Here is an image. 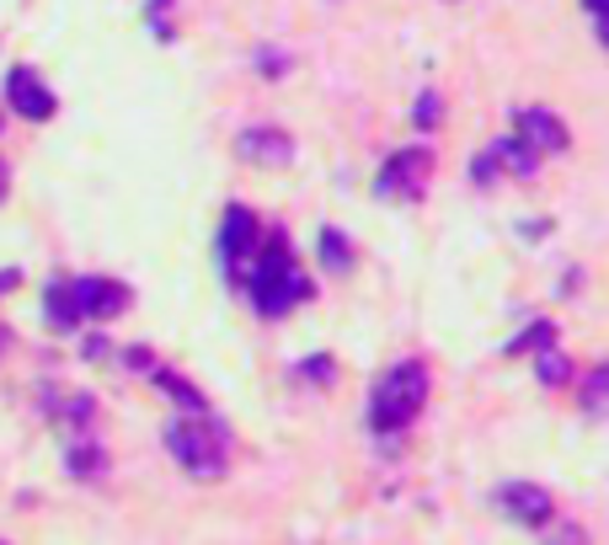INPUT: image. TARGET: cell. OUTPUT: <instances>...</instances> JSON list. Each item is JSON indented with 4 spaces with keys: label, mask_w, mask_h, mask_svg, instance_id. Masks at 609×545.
Returning a JSON list of instances; mask_svg holds the SVG:
<instances>
[{
    "label": "cell",
    "mask_w": 609,
    "mask_h": 545,
    "mask_svg": "<svg viewBox=\"0 0 609 545\" xmlns=\"http://www.w3.org/2000/svg\"><path fill=\"white\" fill-rule=\"evenodd\" d=\"M0 348H5V332H0Z\"/></svg>",
    "instance_id": "f1b7e54d"
},
{
    "label": "cell",
    "mask_w": 609,
    "mask_h": 545,
    "mask_svg": "<svg viewBox=\"0 0 609 545\" xmlns=\"http://www.w3.org/2000/svg\"><path fill=\"white\" fill-rule=\"evenodd\" d=\"M535 369H540V385H567L572 380V359L561 354V343H550L535 354Z\"/></svg>",
    "instance_id": "2e32d148"
},
{
    "label": "cell",
    "mask_w": 609,
    "mask_h": 545,
    "mask_svg": "<svg viewBox=\"0 0 609 545\" xmlns=\"http://www.w3.org/2000/svg\"><path fill=\"white\" fill-rule=\"evenodd\" d=\"M246 289H251V305L262 310V315H284L289 305H300L315 295V284L304 278L300 268H295V257H289V241L273 231L268 241H257L251 251V262H246Z\"/></svg>",
    "instance_id": "6da1fadb"
},
{
    "label": "cell",
    "mask_w": 609,
    "mask_h": 545,
    "mask_svg": "<svg viewBox=\"0 0 609 545\" xmlns=\"http://www.w3.org/2000/svg\"><path fill=\"white\" fill-rule=\"evenodd\" d=\"M492 150H497V166H508V172H513L519 182L540 172V156H535V150H530L519 134H502V139H492Z\"/></svg>",
    "instance_id": "4fadbf2b"
},
{
    "label": "cell",
    "mask_w": 609,
    "mask_h": 545,
    "mask_svg": "<svg viewBox=\"0 0 609 545\" xmlns=\"http://www.w3.org/2000/svg\"><path fill=\"white\" fill-rule=\"evenodd\" d=\"M150 380H156V385H161V391H166V396H172L177 407H187V412H209V401H203V391H198L192 380L172 374V369H161V363L150 369Z\"/></svg>",
    "instance_id": "5bb4252c"
},
{
    "label": "cell",
    "mask_w": 609,
    "mask_h": 545,
    "mask_svg": "<svg viewBox=\"0 0 609 545\" xmlns=\"http://www.w3.org/2000/svg\"><path fill=\"white\" fill-rule=\"evenodd\" d=\"M44 321H49L54 332H75V326H80L75 300H70V284H49V295H44Z\"/></svg>",
    "instance_id": "9a60e30c"
},
{
    "label": "cell",
    "mask_w": 609,
    "mask_h": 545,
    "mask_svg": "<svg viewBox=\"0 0 609 545\" xmlns=\"http://www.w3.org/2000/svg\"><path fill=\"white\" fill-rule=\"evenodd\" d=\"M16 284H22V273H16V268H5V273H0V295H5V289H16Z\"/></svg>",
    "instance_id": "484cf974"
},
{
    "label": "cell",
    "mask_w": 609,
    "mask_h": 545,
    "mask_svg": "<svg viewBox=\"0 0 609 545\" xmlns=\"http://www.w3.org/2000/svg\"><path fill=\"white\" fill-rule=\"evenodd\" d=\"M550 343H556V326H550V321H535L530 332H519V337L508 343V354L524 359V354H540V348H550Z\"/></svg>",
    "instance_id": "ac0fdd59"
},
{
    "label": "cell",
    "mask_w": 609,
    "mask_h": 545,
    "mask_svg": "<svg viewBox=\"0 0 609 545\" xmlns=\"http://www.w3.org/2000/svg\"><path fill=\"white\" fill-rule=\"evenodd\" d=\"M492 177H497V150H482V156L471 161V182H476V187H492Z\"/></svg>",
    "instance_id": "44dd1931"
},
{
    "label": "cell",
    "mask_w": 609,
    "mask_h": 545,
    "mask_svg": "<svg viewBox=\"0 0 609 545\" xmlns=\"http://www.w3.org/2000/svg\"><path fill=\"white\" fill-rule=\"evenodd\" d=\"M423 407H427V369L418 359H407L380 374V385L369 396V428L380 438H396V433H407L423 418Z\"/></svg>",
    "instance_id": "3957f363"
},
{
    "label": "cell",
    "mask_w": 609,
    "mask_h": 545,
    "mask_svg": "<svg viewBox=\"0 0 609 545\" xmlns=\"http://www.w3.org/2000/svg\"><path fill=\"white\" fill-rule=\"evenodd\" d=\"M166 455L183 466L187 476L214 482L231 466V428L220 418H209V412H187L177 423H166Z\"/></svg>",
    "instance_id": "7a4b0ae2"
},
{
    "label": "cell",
    "mask_w": 609,
    "mask_h": 545,
    "mask_svg": "<svg viewBox=\"0 0 609 545\" xmlns=\"http://www.w3.org/2000/svg\"><path fill=\"white\" fill-rule=\"evenodd\" d=\"M64 471H70V476H102V471H108V449H102L97 438L75 433L70 449H64Z\"/></svg>",
    "instance_id": "7c38bea8"
},
{
    "label": "cell",
    "mask_w": 609,
    "mask_h": 545,
    "mask_svg": "<svg viewBox=\"0 0 609 545\" xmlns=\"http://www.w3.org/2000/svg\"><path fill=\"white\" fill-rule=\"evenodd\" d=\"M0 545H5V541H0Z\"/></svg>",
    "instance_id": "f546056e"
},
{
    "label": "cell",
    "mask_w": 609,
    "mask_h": 545,
    "mask_svg": "<svg viewBox=\"0 0 609 545\" xmlns=\"http://www.w3.org/2000/svg\"><path fill=\"white\" fill-rule=\"evenodd\" d=\"M583 11H588V22H594V33L605 38V22H609V0H583Z\"/></svg>",
    "instance_id": "603a6c76"
},
{
    "label": "cell",
    "mask_w": 609,
    "mask_h": 545,
    "mask_svg": "<svg viewBox=\"0 0 609 545\" xmlns=\"http://www.w3.org/2000/svg\"><path fill=\"white\" fill-rule=\"evenodd\" d=\"M300 374H315V380H332V363L315 359V363H300Z\"/></svg>",
    "instance_id": "cb8c5ba5"
},
{
    "label": "cell",
    "mask_w": 609,
    "mask_h": 545,
    "mask_svg": "<svg viewBox=\"0 0 609 545\" xmlns=\"http://www.w3.org/2000/svg\"><path fill=\"white\" fill-rule=\"evenodd\" d=\"M5 102H11V113H22L27 123L54 119V91H49V86L38 80V70H27V64L5 70Z\"/></svg>",
    "instance_id": "52a82bcc"
},
{
    "label": "cell",
    "mask_w": 609,
    "mask_h": 545,
    "mask_svg": "<svg viewBox=\"0 0 609 545\" xmlns=\"http://www.w3.org/2000/svg\"><path fill=\"white\" fill-rule=\"evenodd\" d=\"M502 508H508L524 530H546L550 519H556L550 492H546V486H535V482H508V486H502Z\"/></svg>",
    "instance_id": "9c48e42d"
},
{
    "label": "cell",
    "mask_w": 609,
    "mask_h": 545,
    "mask_svg": "<svg viewBox=\"0 0 609 545\" xmlns=\"http://www.w3.org/2000/svg\"><path fill=\"white\" fill-rule=\"evenodd\" d=\"M241 156L246 161H257V166H284V161H295V139L284 134V128H246L241 134Z\"/></svg>",
    "instance_id": "30bf717a"
},
{
    "label": "cell",
    "mask_w": 609,
    "mask_h": 545,
    "mask_svg": "<svg viewBox=\"0 0 609 545\" xmlns=\"http://www.w3.org/2000/svg\"><path fill=\"white\" fill-rule=\"evenodd\" d=\"M550 545H588V541H583V530H567V535H556Z\"/></svg>",
    "instance_id": "4316f807"
},
{
    "label": "cell",
    "mask_w": 609,
    "mask_h": 545,
    "mask_svg": "<svg viewBox=\"0 0 609 545\" xmlns=\"http://www.w3.org/2000/svg\"><path fill=\"white\" fill-rule=\"evenodd\" d=\"M412 119H418V128H433V123L444 119V102H438V91H423V97H418V113H412Z\"/></svg>",
    "instance_id": "ffe728a7"
},
{
    "label": "cell",
    "mask_w": 609,
    "mask_h": 545,
    "mask_svg": "<svg viewBox=\"0 0 609 545\" xmlns=\"http://www.w3.org/2000/svg\"><path fill=\"white\" fill-rule=\"evenodd\" d=\"M49 418L64 423L70 433H86V423L97 418V401H91L86 391H54V396H49Z\"/></svg>",
    "instance_id": "8fae6325"
},
{
    "label": "cell",
    "mask_w": 609,
    "mask_h": 545,
    "mask_svg": "<svg viewBox=\"0 0 609 545\" xmlns=\"http://www.w3.org/2000/svg\"><path fill=\"white\" fill-rule=\"evenodd\" d=\"M513 134H519L535 156H561V150L572 145L567 123L556 119L550 108H513Z\"/></svg>",
    "instance_id": "ba28073f"
},
{
    "label": "cell",
    "mask_w": 609,
    "mask_h": 545,
    "mask_svg": "<svg viewBox=\"0 0 609 545\" xmlns=\"http://www.w3.org/2000/svg\"><path fill=\"white\" fill-rule=\"evenodd\" d=\"M321 268H332V273L353 268V246L343 241V231H321Z\"/></svg>",
    "instance_id": "e0dca14e"
},
{
    "label": "cell",
    "mask_w": 609,
    "mask_h": 545,
    "mask_svg": "<svg viewBox=\"0 0 609 545\" xmlns=\"http://www.w3.org/2000/svg\"><path fill=\"white\" fill-rule=\"evenodd\" d=\"M427 177H433V150H427V145H407V150H396V156L380 166L374 193H380V198H423Z\"/></svg>",
    "instance_id": "277c9868"
},
{
    "label": "cell",
    "mask_w": 609,
    "mask_h": 545,
    "mask_svg": "<svg viewBox=\"0 0 609 545\" xmlns=\"http://www.w3.org/2000/svg\"><path fill=\"white\" fill-rule=\"evenodd\" d=\"M605 391H609V369L605 363H594V369H588V380H583V407H588L594 418L605 412Z\"/></svg>",
    "instance_id": "d6986e66"
},
{
    "label": "cell",
    "mask_w": 609,
    "mask_h": 545,
    "mask_svg": "<svg viewBox=\"0 0 609 545\" xmlns=\"http://www.w3.org/2000/svg\"><path fill=\"white\" fill-rule=\"evenodd\" d=\"M257 241H262L257 214H251L246 203H231V209H225V220H220V262H225V273H231V278H241L246 273V262H251Z\"/></svg>",
    "instance_id": "5b68a950"
},
{
    "label": "cell",
    "mask_w": 609,
    "mask_h": 545,
    "mask_svg": "<svg viewBox=\"0 0 609 545\" xmlns=\"http://www.w3.org/2000/svg\"><path fill=\"white\" fill-rule=\"evenodd\" d=\"M123 363H128V369H134V374H150V369H156V354H150V348H139V343H134V348H123Z\"/></svg>",
    "instance_id": "7402d4cb"
},
{
    "label": "cell",
    "mask_w": 609,
    "mask_h": 545,
    "mask_svg": "<svg viewBox=\"0 0 609 545\" xmlns=\"http://www.w3.org/2000/svg\"><path fill=\"white\" fill-rule=\"evenodd\" d=\"M70 300H75V315L80 321H113L128 310V284L119 278H70Z\"/></svg>",
    "instance_id": "8992f818"
},
{
    "label": "cell",
    "mask_w": 609,
    "mask_h": 545,
    "mask_svg": "<svg viewBox=\"0 0 609 545\" xmlns=\"http://www.w3.org/2000/svg\"><path fill=\"white\" fill-rule=\"evenodd\" d=\"M5 187H11V166L0 161V198H5Z\"/></svg>",
    "instance_id": "83f0119b"
},
{
    "label": "cell",
    "mask_w": 609,
    "mask_h": 545,
    "mask_svg": "<svg viewBox=\"0 0 609 545\" xmlns=\"http://www.w3.org/2000/svg\"><path fill=\"white\" fill-rule=\"evenodd\" d=\"M86 359H91V363L108 359V337H91V343H86Z\"/></svg>",
    "instance_id": "d4e9b609"
}]
</instances>
